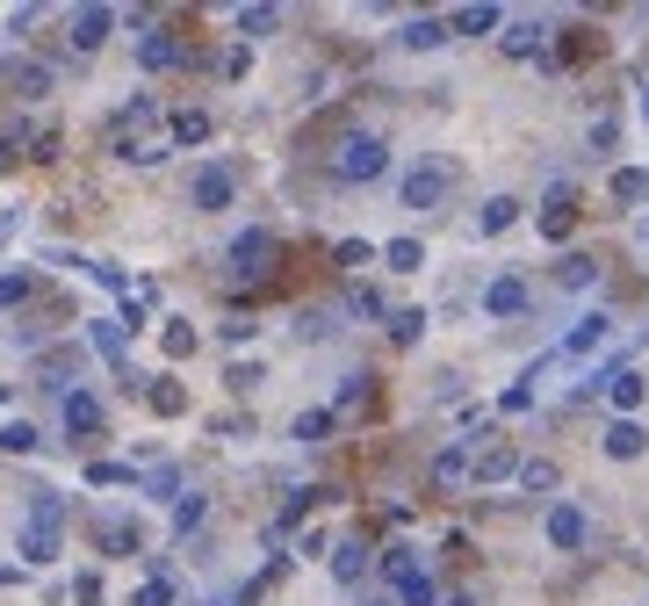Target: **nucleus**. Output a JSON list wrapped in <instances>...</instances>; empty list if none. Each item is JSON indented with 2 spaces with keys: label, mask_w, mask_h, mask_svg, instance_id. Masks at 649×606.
<instances>
[{
  "label": "nucleus",
  "mask_w": 649,
  "mask_h": 606,
  "mask_svg": "<svg viewBox=\"0 0 649 606\" xmlns=\"http://www.w3.org/2000/svg\"><path fill=\"white\" fill-rule=\"evenodd\" d=\"M383 167H390V145L376 130H346L340 152H332V181H376Z\"/></svg>",
  "instance_id": "obj_1"
},
{
  "label": "nucleus",
  "mask_w": 649,
  "mask_h": 606,
  "mask_svg": "<svg viewBox=\"0 0 649 606\" xmlns=\"http://www.w3.org/2000/svg\"><path fill=\"white\" fill-rule=\"evenodd\" d=\"M447 188H455L447 159H419V167H405V181H397V203H405V209H441Z\"/></svg>",
  "instance_id": "obj_2"
},
{
  "label": "nucleus",
  "mask_w": 649,
  "mask_h": 606,
  "mask_svg": "<svg viewBox=\"0 0 649 606\" xmlns=\"http://www.w3.org/2000/svg\"><path fill=\"white\" fill-rule=\"evenodd\" d=\"M231 195H239V173L224 167V159H203V167L189 173V209H203V217L231 209Z\"/></svg>",
  "instance_id": "obj_3"
},
{
  "label": "nucleus",
  "mask_w": 649,
  "mask_h": 606,
  "mask_svg": "<svg viewBox=\"0 0 649 606\" xmlns=\"http://www.w3.org/2000/svg\"><path fill=\"white\" fill-rule=\"evenodd\" d=\"M274 253H282V245H274V231H239V239H231V275L239 282H260V275H274Z\"/></svg>",
  "instance_id": "obj_4"
},
{
  "label": "nucleus",
  "mask_w": 649,
  "mask_h": 606,
  "mask_svg": "<svg viewBox=\"0 0 649 606\" xmlns=\"http://www.w3.org/2000/svg\"><path fill=\"white\" fill-rule=\"evenodd\" d=\"M109 30H116V8H102V0H87V8H72V15H66V44H72L80 58L102 52Z\"/></svg>",
  "instance_id": "obj_5"
},
{
  "label": "nucleus",
  "mask_w": 649,
  "mask_h": 606,
  "mask_svg": "<svg viewBox=\"0 0 649 606\" xmlns=\"http://www.w3.org/2000/svg\"><path fill=\"white\" fill-rule=\"evenodd\" d=\"M80 368H87V354L72 340H58L52 354H36V382H44V390H58V398H72V390H80Z\"/></svg>",
  "instance_id": "obj_6"
},
{
  "label": "nucleus",
  "mask_w": 649,
  "mask_h": 606,
  "mask_svg": "<svg viewBox=\"0 0 649 606\" xmlns=\"http://www.w3.org/2000/svg\"><path fill=\"white\" fill-rule=\"evenodd\" d=\"M542 527H548V541H556L563 556H578L584 541H592V513H584L578 499H556V505H548V519H542Z\"/></svg>",
  "instance_id": "obj_7"
},
{
  "label": "nucleus",
  "mask_w": 649,
  "mask_h": 606,
  "mask_svg": "<svg viewBox=\"0 0 649 606\" xmlns=\"http://www.w3.org/2000/svg\"><path fill=\"white\" fill-rule=\"evenodd\" d=\"M87 346H94V354H102L123 382H137V376H130V332H123L116 318H87Z\"/></svg>",
  "instance_id": "obj_8"
},
{
  "label": "nucleus",
  "mask_w": 649,
  "mask_h": 606,
  "mask_svg": "<svg viewBox=\"0 0 649 606\" xmlns=\"http://www.w3.org/2000/svg\"><path fill=\"white\" fill-rule=\"evenodd\" d=\"M137 66L145 72H173V66H189V44H181L173 30H145L137 36Z\"/></svg>",
  "instance_id": "obj_9"
},
{
  "label": "nucleus",
  "mask_w": 649,
  "mask_h": 606,
  "mask_svg": "<svg viewBox=\"0 0 649 606\" xmlns=\"http://www.w3.org/2000/svg\"><path fill=\"white\" fill-rule=\"evenodd\" d=\"M606 340H614V318H606V311H584L578 325L563 332V346H556V354H563V362H578V354H599Z\"/></svg>",
  "instance_id": "obj_10"
},
{
  "label": "nucleus",
  "mask_w": 649,
  "mask_h": 606,
  "mask_svg": "<svg viewBox=\"0 0 649 606\" xmlns=\"http://www.w3.org/2000/svg\"><path fill=\"white\" fill-rule=\"evenodd\" d=\"M58 549H66V527H22V535H15L22 571H44V563H58Z\"/></svg>",
  "instance_id": "obj_11"
},
{
  "label": "nucleus",
  "mask_w": 649,
  "mask_h": 606,
  "mask_svg": "<svg viewBox=\"0 0 649 606\" xmlns=\"http://www.w3.org/2000/svg\"><path fill=\"white\" fill-rule=\"evenodd\" d=\"M58 419H66V433H102V398L72 390V398H58Z\"/></svg>",
  "instance_id": "obj_12"
},
{
  "label": "nucleus",
  "mask_w": 649,
  "mask_h": 606,
  "mask_svg": "<svg viewBox=\"0 0 649 606\" xmlns=\"http://www.w3.org/2000/svg\"><path fill=\"white\" fill-rule=\"evenodd\" d=\"M483 311H491V318H520V311H527V282H520V275H498L491 289H483Z\"/></svg>",
  "instance_id": "obj_13"
},
{
  "label": "nucleus",
  "mask_w": 649,
  "mask_h": 606,
  "mask_svg": "<svg viewBox=\"0 0 649 606\" xmlns=\"http://www.w3.org/2000/svg\"><path fill=\"white\" fill-rule=\"evenodd\" d=\"M447 36H455V30H447L441 15H411L405 30H397V44H405V52H441Z\"/></svg>",
  "instance_id": "obj_14"
},
{
  "label": "nucleus",
  "mask_w": 649,
  "mask_h": 606,
  "mask_svg": "<svg viewBox=\"0 0 649 606\" xmlns=\"http://www.w3.org/2000/svg\"><path fill=\"white\" fill-rule=\"evenodd\" d=\"M447 30H455V36H491V30H505V8H491V0L455 8V15H447Z\"/></svg>",
  "instance_id": "obj_15"
},
{
  "label": "nucleus",
  "mask_w": 649,
  "mask_h": 606,
  "mask_svg": "<svg viewBox=\"0 0 649 606\" xmlns=\"http://www.w3.org/2000/svg\"><path fill=\"white\" fill-rule=\"evenodd\" d=\"M599 448L614 455V462H635V455L649 448V433L635 426V419H614V426H606V441H599Z\"/></svg>",
  "instance_id": "obj_16"
},
{
  "label": "nucleus",
  "mask_w": 649,
  "mask_h": 606,
  "mask_svg": "<svg viewBox=\"0 0 649 606\" xmlns=\"http://www.w3.org/2000/svg\"><path fill=\"white\" fill-rule=\"evenodd\" d=\"M642 390H649V382L635 376V368H620V376H606V404H614L620 419H635V404H642Z\"/></svg>",
  "instance_id": "obj_17"
},
{
  "label": "nucleus",
  "mask_w": 649,
  "mask_h": 606,
  "mask_svg": "<svg viewBox=\"0 0 649 606\" xmlns=\"http://www.w3.org/2000/svg\"><path fill=\"white\" fill-rule=\"evenodd\" d=\"M498 44H505V58H534V52H542V22H534V15L505 22V36H498Z\"/></svg>",
  "instance_id": "obj_18"
},
{
  "label": "nucleus",
  "mask_w": 649,
  "mask_h": 606,
  "mask_svg": "<svg viewBox=\"0 0 649 606\" xmlns=\"http://www.w3.org/2000/svg\"><path fill=\"white\" fill-rule=\"evenodd\" d=\"M513 225H520V203H513V195H491V203L477 209V231H483V239H498V231H513Z\"/></svg>",
  "instance_id": "obj_19"
},
{
  "label": "nucleus",
  "mask_w": 649,
  "mask_h": 606,
  "mask_svg": "<svg viewBox=\"0 0 649 606\" xmlns=\"http://www.w3.org/2000/svg\"><path fill=\"white\" fill-rule=\"evenodd\" d=\"M361 571H368V549H361L354 535H346V541H332V578H340V585H354Z\"/></svg>",
  "instance_id": "obj_20"
},
{
  "label": "nucleus",
  "mask_w": 649,
  "mask_h": 606,
  "mask_svg": "<svg viewBox=\"0 0 649 606\" xmlns=\"http://www.w3.org/2000/svg\"><path fill=\"white\" fill-rule=\"evenodd\" d=\"M145 398H152L159 419H181V412H189V390H181L173 376H152V390H145Z\"/></svg>",
  "instance_id": "obj_21"
},
{
  "label": "nucleus",
  "mask_w": 649,
  "mask_h": 606,
  "mask_svg": "<svg viewBox=\"0 0 649 606\" xmlns=\"http://www.w3.org/2000/svg\"><path fill=\"white\" fill-rule=\"evenodd\" d=\"M30 527H66V499H58L52 484L30 491Z\"/></svg>",
  "instance_id": "obj_22"
},
{
  "label": "nucleus",
  "mask_w": 649,
  "mask_h": 606,
  "mask_svg": "<svg viewBox=\"0 0 649 606\" xmlns=\"http://www.w3.org/2000/svg\"><path fill=\"white\" fill-rule=\"evenodd\" d=\"M556 282H563V289H592V282H599V260L592 253H563V260H556Z\"/></svg>",
  "instance_id": "obj_23"
},
{
  "label": "nucleus",
  "mask_w": 649,
  "mask_h": 606,
  "mask_svg": "<svg viewBox=\"0 0 649 606\" xmlns=\"http://www.w3.org/2000/svg\"><path fill=\"white\" fill-rule=\"evenodd\" d=\"M570 217H578V195H570V188H556V195H548V209H542V231H548V239H563V231H570Z\"/></svg>",
  "instance_id": "obj_24"
},
{
  "label": "nucleus",
  "mask_w": 649,
  "mask_h": 606,
  "mask_svg": "<svg viewBox=\"0 0 649 606\" xmlns=\"http://www.w3.org/2000/svg\"><path fill=\"white\" fill-rule=\"evenodd\" d=\"M44 448V433L30 426V419H8V426H0V455H36Z\"/></svg>",
  "instance_id": "obj_25"
},
{
  "label": "nucleus",
  "mask_w": 649,
  "mask_h": 606,
  "mask_svg": "<svg viewBox=\"0 0 649 606\" xmlns=\"http://www.w3.org/2000/svg\"><path fill=\"white\" fill-rule=\"evenodd\" d=\"M462 477H477L469 448H441V455H433V484H462Z\"/></svg>",
  "instance_id": "obj_26"
},
{
  "label": "nucleus",
  "mask_w": 649,
  "mask_h": 606,
  "mask_svg": "<svg viewBox=\"0 0 649 606\" xmlns=\"http://www.w3.org/2000/svg\"><path fill=\"white\" fill-rule=\"evenodd\" d=\"M505 477H520L513 448H483V455H477V484H505Z\"/></svg>",
  "instance_id": "obj_27"
},
{
  "label": "nucleus",
  "mask_w": 649,
  "mask_h": 606,
  "mask_svg": "<svg viewBox=\"0 0 649 606\" xmlns=\"http://www.w3.org/2000/svg\"><path fill=\"white\" fill-rule=\"evenodd\" d=\"M397 606H441V585H433L426 571H411V578H397Z\"/></svg>",
  "instance_id": "obj_28"
},
{
  "label": "nucleus",
  "mask_w": 649,
  "mask_h": 606,
  "mask_svg": "<svg viewBox=\"0 0 649 606\" xmlns=\"http://www.w3.org/2000/svg\"><path fill=\"white\" fill-rule=\"evenodd\" d=\"M30 296H36L30 267H8V275H0V311H15V304H30Z\"/></svg>",
  "instance_id": "obj_29"
},
{
  "label": "nucleus",
  "mask_w": 649,
  "mask_h": 606,
  "mask_svg": "<svg viewBox=\"0 0 649 606\" xmlns=\"http://www.w3.org/2000/svg\"><path fill=\"white\" fill-rule=\"evenodd\" d=\"M383 260H390L397 275H419V267H426V245H419V239H390V245H383Z\"/></svg>",
  "instance_id": "obj_30"
},
{
  "label": "nucleus",
  "mask_w": 649,
  "mask_h": 606,
  "mask_svg": "<svg viewBox=\"0 0 649 606\" xmlns=\"http://www.w3.org/2000/svg\"><path fill=\"white\" fill-rule=\"evenodd\" d=\"M231 22H239V36H267L274 22H282V8H267V0H253V8H239Z\"/></svg>",
  "instance_id": "obj_31"
},
{
  "label": "nucleus",
  "mask_w": 649,
  "mask_h": 606,
  "mask_svg": "<svg viewBox=\"0 0 649 606\" xmlns=\"http://www.w3.org/2000/svg\"><path fill=\"white\" fill-rule=\"evenodd\" d=\"M203 138H209L203 108H173V145H203Z\"/></svg>",
  "instance_id": "obj_32"
},
{
  "label": "nucleus",
  "mask_w": 649,
  "mask_h": 606,
  "mask_svg": "<svg viewBox=\"0 0 649 606\" xmlns=\"http://www.w3.org/2000/svg\"><path fill=\"white\" fill-rule=\"evenodd\" d=\"M203 519H209V499H203V491H189V499L173 505V535H195Z\"/></svg>",
  "instance_id": "obj_33"
},
{
  "label": "nucleus",
  "mask_w": 649,
  "mask_h": 606,
  "mask_svg": "<svg viewBox=\"0 0 649 606\" xmlns=\"http://www.w3.org/2000/svg\"><path fill=\"white\" fill-rule=\"evenodd\" d=\"M614 203H649V173L642 167H620L614 173Z\"/></svg>",
  "instance_id": "obj_34"
},
{
  "label": "nucleus",
  "mask_w": 649,
  "mask_h": 606,
  "mask_svg": "<svg viewBox=\"0 0 649 606\" xmlns=\"http://www.w3.org/2000/svg\"><path fill=\"white\" fill-rule=\"evenodd\" d=\"M102 549L109 556H137V527L130 519H102Z\"/></svg>",
  "instance_id": "obj_35"
},
{
  "label": "nucleus",
  "mask_w": 649,
  "mask_h": 606,
  "mask_svg": "<svg viewBox=\"0 0 649 606\" xmlns=\"http://www.w3.org/2000/svg\"><path fill=\"white\" fill-rule=\"evenodd\" d=\"M563 484V477H556V462H542V455H534V462H520V491H556Z\"/></svg>",
  "instance_id": "obj_36"
},
{
  "label": "nucleus",
  "mask_w": 649,
  "mask_h": 606,
  "mask_svg": "<svg viewBox=\"0 0 649 606\" xmlns=\"http://www.w3.org/2000/svg\"><path fill=\"white\" fill-rule=\"evenodd\" d=\"M15 87L30 94V102H36V94H52V66H36V58H22V66H15Z\"/></svg>",
  "instance_id": "obj_37"
},
{
  "label": "nucleus",
  "mask_w": 649,
  "mask_h": 606,
  "mask_svg": "<svg viewBox=\"0 0 649 606\" xmlns=\"http://www.w3.org/2000/svg\"><path fill=\"white\" fill-rule=\"evenodd\" d=\"M130 606H173V578L159 571V578H145V585L130 592Z\"/></svg>",
  "instance_id": "obj_38"
},
{
  "label": "nucleus",
  "mask_w": 649,
  "mask_h": 606,
  "mask_svg": "<svg viewBox=\"0 0 649 606\" xmlns=\"http://www.w3.org/2000/svg\"><path fill=\"white\" fill-rule=\"evenodd\" d=\"M419 332H426V311H390V340L397 346H411Z\"/></svg>",
  "instance_id": "obj_39"
},
{
  "label": "nucleus",
  "mask_w": 649,
  "mask_h": 606,
  "mask_svg": "<svg viewBox=\"0 0 649 606\" xmlns=\"http://www.w3.org/2000/svg\"><path fill=\"white\" fill-rule=\"evenodd\" d=\"M152 116H159V102H152V94H137V102H130V108L116 116V130H145Z\"/></svg>",
  "instance_id": "obj_40"
},
{
  "label": "nucleus",
  "mask_w": 649,
  "mask_h": 606,
  "mask_svg": "<svg viewBox=\"0 0 649 606\" xmlns=\"http://www.w3.org/2000/svg\"><path fill=\"white\" fill-rule=\"evenodd\" d=\"M167 354H173V362L195 354V325H189V318H167Z\"/></svg>",
  "instance_id": "obj_41"
},
{
  "label": "nucleus",
  "mask_w": 649,
  "mask_h": 606,
  "mask_svg": "<svg viewBox=\"0 0 649 606\" xmlns=\"http://www.w3.org/2000/svg\"><path fill=\"white\" fill-rule=\"evenodd\" d=\"M332 260H340V267H368L376 245H368V239H340V245H332Z\"/></svg>",
  "instance_id": "obj_42"
},
{
  "label": "nucleus",
  "mask_w": 649,
  "mask_h": 606,
  "mask_svg": "<svg viewBox=\"0 0 649 606\" xmlns=\"http://www.w3.org/2000/svg\"><path fill=\"white\" fill-rule=\"evenodd\" d=\"M296 441H324V433H332V412H296Z\"/></svg>",
  "instance_id": "obj_43"
},
{
  "label": "nucleus",
  "mask_w": 649,
  "mask_h": 606,
  "mask_svg": "<svg viewBox=\"0 0 649 606\" xmlns=\"http://www.w3.org/2000/svg\"><path fill=\"white\" fill-rule=\"evenodd\" d=\"M87 484H94V491H109V484H130V462H94V469H87Z\"/></svg>",
  "instance_id": "obj_44"
},
{
  "label": "nucleus",
  "mask_w": 649,
  "mask_h": 606,
  "mask_svg": "<svg viewBox=\"0 0 649 606\" xmlns=\"http://www.w3.org/2000/svg\"><path fill=\"white\" fill-rule=\"evenodd\" d=\"M145 491H152V499H173V505L189 499V491H181V477H173V469H152V477H145Z\"/></svg>",
  "instance_id": "obj_45"
},
{
  "label": "nucleus",
  "mask_w": 649,
  "mask_h": 606,
  "mask_svg": "<svg viewBox=\"0 0 649 606\" xmlns=\"http://www.w3.org/2000/svg\"><path fill=\"white\" fill-rule=\"evenodd\" d=\"M527 404H534V368L513 382V390H505V398H498V412H527Z\"/></svg>",
  "instance_id": "obj_46"
},
{
  "label": "nucleus",
  "mask_w": 649,
  "mask_h": 606,
  "mask_svg": "<svg viewBox=\"0 0 649 606\" xmlns=\"http://www.w3.org/2000/svg\"><path fill=\"white\" fill-rule=\"evenodd\" d=\"M411 571H419L411 549H383V578H390V585H397V578H411Z\"/></svg>",
  "instance_id": "obj_47"
},
{
  "label": "nucleus",
  "mask_w": 649,
  "mask_h": 606,
  "mask_svg": "<svg viewBox=\"0 0 649 606\" xmlns=\"http://www.w3.org/2000/svg\"><path fill=\"white\" fill-rule=\"evenodd\" d=\"M346 311H354V318H383V296L376 289H354V296H346Z\"/></svg>",
  "instance_id": "obj_48"
},
{
  "label": "nucleus",
  "mask_w": 649,
  "mask_h": 606,
  "mask_svg": "<svg viewBox=\"0 0 649 606\" xmlns=\"http://www.w3.org/2000/svg\"><path fill=\"white\" fill-rule=\"evenodd\" d=\"M361 398H368V376H346L340 398H332V412H346V404H361Z\"/></svg>",
  "instance_id": "obj_49"
},
{
  "label": "nucleus",
  "mask_w": 649,
  "mask_h": 606,
  "mask_svg": "<svg viewBox=\"0 0 649 606\" xmlns=\"http://www.w3.org/2000/svg\"><path fill=\"white\" fill-rule=\"evenodd\" d=\"M246 66H253V52H246V44H231V52H224V80H246Z\"/></svg>",
  "instance_id": "obj_50"
},
{
  "label": "nucleus",
  "mask_w": 649,
  "mask_h": 606,
  "mask_svg": "<svg viewBox=\"0 0 649 606\" xmlns=\"http://www.w3.org/2000/svg\"><path fill=\"white\" fill-rule=\"evenodd\" d=\"M15 231H22V203H15V209H0V245L15 239Z\"/></svg>",
  "instance_id": "obj_51"
},
{
  "label": "nucleus",
  "mask_w": 649,
  "mask_h": 606,
  "mask_svg": "<svg viewBox=\"0 0 649 606\" xmlns=\"http://www.w3.org/2000/svg\"><path fill=\"white\" fill-rule=\"evenodd\" d=\"M0 404H8V382H0Z\"/></svg>",
  "instance_id": "obj_52"
},
{
  "label": "nucleus",
  "mask_w": 649,
  "mask_h": 606,
  "mask_svg": "<svg viewBox=\"0 0 649 606\" xmlns=\"http://www.w3.org/2000/svg\"><path fill=\"white\" fill-rule=\"evenodd\" d=\"M642 116H649V94H642Z\"/></svg>",
  "instance_id": "obj_53"
},
{
  "label": "nucleus",
  "mask_w": 649,
  "mask_h": 606,
  "mask_svg": "<svg viewBox=\"0 0 649 606\" xmlns=\"http://www.w3.org/2000/svg\"><path fill=\"white\" fill-rule=\"evenodd\" d=\"M376 606H383V599H376Z\"/></svg>",
  "instance_id": "obj_54"
}]
</instances>
